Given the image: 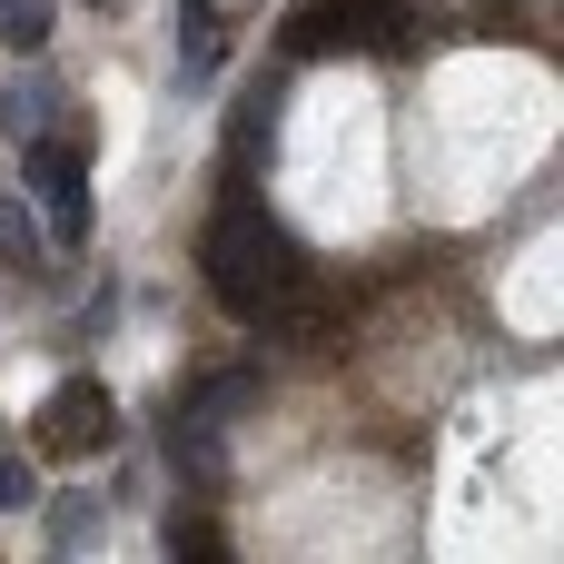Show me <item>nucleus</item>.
Listing matches in <instances>:
<instances>
[{"label": "nucleus", "mask_w": 564, "mask_h": 564, "mask_svg": "<svg viewBox=\"0 0 564 564\" xmlns=\"http://www.w3.org/2000/svg\"><path fill=\"white\" fill-rule=\"evenodd\" d=\"M198 278H208V297L238 317V327H307V248L248 198V188H228L218 198V218L198 228Z\"/></svg>", "instance_id": "nucleus-1"}, {"label": "nucleus", "mask_w": 564, "mask_h": 564, "mask_svg": "<svg viewBox=\"0 0 564 564\" xmlns=\"http://www.w3.org/2000/svg\"><path fill=\"white\" fill-rule=\"evenodd\" d=\"M20 178H30V198H50L59 248H79V238H89V159H79L69 139H50V129H30V139H20Z\"/></svg>", "instance_id": "nucleus-2"}, {"label": "nucleus", "mask_w": 564, "mask_h": 564, "mask_svg": "<svg viewBox=\"0 0 564 564\" xmlns=\"http://www.w3.org/2000/svg\"><path fill=\"white\" fill-rule=\"evenodd\" d=\"M109 436H119V397H109L99 377H59L50 406H40V446H50V456H89V446H109Z\"/></svg>", "instance_id": "nucleus-3"}, {"label": "nucleus", "mask_w": 564, "mask_h": 564, "mask_svg": "<svg viewBox=\"0 0 564 564\" xmlns=\"http://www.w3.org/2000/svg\"><path fill=\"white\" fill-rule=\"evenodd\" d=\"M357 40H397V0H307L288 20V50L317 59V50H357Z\"/></svg>", "instance_id": "nucleus-4"}, {"label": "nucleus", "mask_w": 564, "mask_h": 564, "mask_svg": "<svg viewBox=\"0 0 564 564\" xmlns=\"http://www.w3.org/2000/svg\"><path fill=\"white\" fill-rule=\"evenodd\" d=\"M278 119H288V79H278V69H258V79H248V99H238V119H228V159H238V169H268Z\"/></svg>", "instance_id": "nucleus-5"}, {"label": "nucleus", "mask_w": 564, "mask_h": 564, "mask_svg": "<svg viewBox=\"0 0 564 564\" xmlns=\"http://www.w3.org/2000/svg\"><path fill=\"white\" fill-rule=\"evenodd\" d=\"M50 119H59V79H50V69H10V79H0V129L30 139V129H50Z\"/></svg>", "instance_id": "nucleus-6"}, {"label": "nucleus", "mask_w": 564, "mask_h": 564, "mask_svg": "<svg viewBox=\"0 0 564 564\" xmlns=\"http://www.w3.org/2000/svg\"><path fill=\"white\" fill-rule=\"evenodd\" d=\"M248 397H258V367H208V377L188 387V406H198V416H218V426H228Z\"/></svg>", "instance_id": "nucleus-7"}, {"label": "nucleus", "mask_w": 564, "mask_h": 564, "mask_svg": "<svg viewBox=\"0 0 564 564\" xmlns=\"http://www.w3.org/2000/svg\"><path fill=\"white\" fill-rule=\"evenodd\" d=\"M218 79V30L208 20H178V99H198Z\"/></svg>", "instance_id": "nucleus-8"}, {"label": "nucleus", "mask_w": 564, "mask_h": 564, "mask_svg": "<svg viewBox=\"0 0 564 564\" xmlns=\"http://www.w3.org/2000/svg\"><path fill=\"white\" fill-rule=\"evenodd\" d=\"M40 258H50V238H40L30 198H0V268H40Z\"/></svg>", "instance_id": "nucleus-9"}, {"label": "nucleus", "mask_w": 564, "mask_h": 564, "mask_svg": "<svg viewBox=\"0 0 564 564\" xmlns=\"http://www.w3.org/2000/svg\"><path fill=\"white\" fill-rule=\"evenodd\" d=\"M99 525H109V516H99L89 496H59V506H50V545H59V555H69V545H99Z\"/></svg>", "instance_id": "nucleus-10"}, {"label": "nucleus", "mask_w": 564, "mask_h": 564, "mask_svg": "<svg viewBox=\"0 0 564 564\" xmlns=\"http://www.w3.org/2000/svg\"><path fill=\"white\" fill-rule=\"evenodd\" d=\"M40 40H50V0H0V50H20V59H30Z\"/></svg>", "instance_id": "nucleus-11"}, {"label": "nucleus", "mask_w": 564, "mask_h": 564, "mask_svg": "<svg viewBox=\"0 0 564 564\" xmlns=\"http://www.w3.org/2000/svg\"><path fill=\"white\" fill-rule=\"evenodd\" d=\"M40 506V466L30 456H0V516H30Z\"/></svg>", "instance_id": "nucleus-12"}, {"label": "nucleus", "mask_w": 564, "mask_h": 564, "mask_svg": "<svg viewBox=\"0 0 564 564\" xmlns=\"http://www.w3.org/2000/svg\"><path fill=\"white\" fill-rule=\"evenodd\" d=\"M169 545H178V555H228V545H218V525H169Z\"/></svg>", "instance_id": "nucleus-13"}, {"label": "nucleus", "mask_w": 564, "mask_h": 564, "mask_svg": "<svg viewBox=\"0 0 564 564\" xmlns=\"http://www.w3.org/2000/svg\"><path fill=\"white\" fill-rule=\"evenodd\" d=\"M208 10H218V0H178V20H208Z\"/></svg>", "instance_id": "nucleus-14"}]
</instances>
